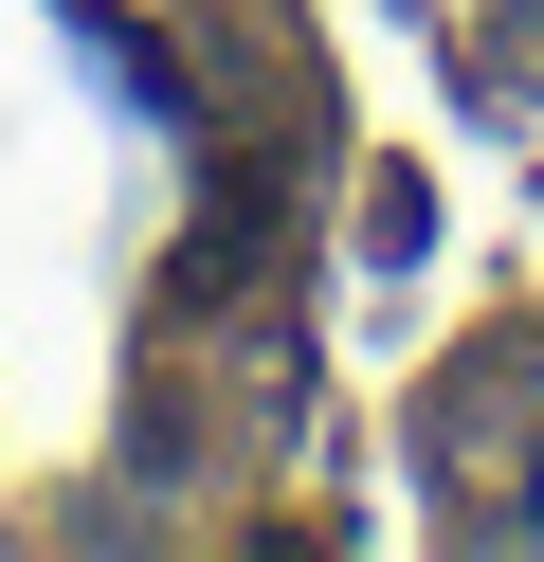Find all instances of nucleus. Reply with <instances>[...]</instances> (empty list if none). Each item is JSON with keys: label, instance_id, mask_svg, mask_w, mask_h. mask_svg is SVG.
<instances>
[{"label": "nucleus", "instance_id": "1", "mask_svg": "<svg viewBox=\"0 0 544 562\" xmlns=\"http://www.w3.org/2000/svg\"><path fill=\"white\" fill-rule=\"evenodd\" d=\"M526 526H544V417H526Z\"/></svg>", "mask_w": 544, "mask_h": 562}]
</instances>
